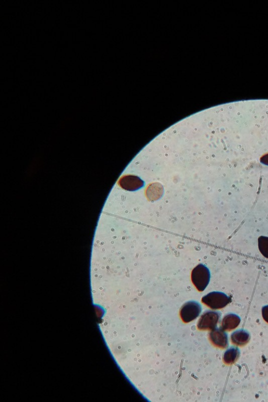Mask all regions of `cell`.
<instances>
[{"instance_id": "8fae6325", "label": "cell", "mask_w": 268, "mask_h": 402, "mask_svg": "<svg viewBox=\"0 0 268 402\" xmlns=\"http://www.w3.org/2000/svg\"><path fill=\"white\" fill-rule=\"evenodd\" d=\"M258 248L261 254L268 259V237L262 236L259 238Z\"/></svg>"}, {"instance_id": "ba28073f", "label": "cell", "mask_w": 268, "mask_h": 402, "mask_svg": "<svg viewBox=\"0 0 268 402\" xmlns=\"http://www.w3.org/2000/svg\"><path fill=\"white\" fill-rule=\"evenodd\" d=\"M164 194L162 186L158 182L150 184L146 190V195L148 200L155 201L159 200Z\"/></svg>"}, {"instance_id": "9c48e42d", "label": "cell", "mask_w": 268, "mask_h": 402, "mask_svg": "<svg viewBox=\"0 0 268 402\" xmlns=\"http://www.w3.org/2000/svg\"><path fill=\"white\" fill-rule=\"evenodd\" d=\"M250 340V335L248 332L244 330H239L234 332L231 335L232 342L238 346H244L247 344Z\"/></svg>"}, {"instance_id": "3957f363", "label": "cell", "mask_w": 268, "mask_h": 402, "mask_svg": "<svg viewBox=\"0 0 268 402\" xmlns=\"http://www.w3.org/2000/svg\"><path fill=\"white\" fill-rule=\"evenodd\" d=\"M220 318L218 312L207 311L201 316L197 325L200 330H212L215 329Z\"/></svg>"}, {"instance_id": "52a82bcc", "label": "cell", "mask_w": 268, "mask_h": 402, "mask_svg": "<svg viewBox=\"0 0 268 402\" xmlns=\"http://www.w3.org/2000/svg\"><path fill=\"white\" fill-rule=\"evenodd\" d=\"M240 318L238 316L234 314H228L222 319V329L226 331H231L236 328L240 324Z\"/></svg>"}, {"instance_id": "30bf717a", "label": "cell", "mask_w": 268, "mask_h": 402, "mask_svg": "<svg viewBox=\"0 0 268 402\" xmlns=\"http://www.w3.org/2000/svg\"><path fill=\"white\" fill-rule=\"evenodd\" d=\"M240 351L238 348H232L228 349L223 356V362L228 365L236 363L239 359Z\"/></svg>"}, {"instance_id": "277c9868", "label": "cell", "mask_w": 268, "mask_h": 402, "mask_svg": "<svg viewBox=\"0 0 268 402\" xmlns=\"http://www.w3.org/2000/svg\"><path fill=\"white\" fill-rule=\"evenodd\" d=\"M202 311L200 304L195 301H190L185 304L180 311V316L185 323H188L196 320Z\"/></svg>"}, {"instance_id": "7c38bea8", "label": "cell", "mask_w": 268, "mask_h": 402, "mask_svg": "<svg viewBox=\"0 0 268 402\" xmlns=\"http://www.w3.org/2000/svg\"><path fill=\"white\" fill-rule=\"evenodd\" d=\"M262 314L264 320L268 323V306L262 308Z\"/></svg>"}, {"instance_id": "4fadbf2b", "label": "cell", "mask_w": 268, "mask_h": 402, "mask_svg": "<svg viewBox=\"0 0 268 402\" xmlns=\"http://www.w3.org/2000/svg\"><path fill=\"white\" fill-rule=\"evenodd\" d=\"M260 162L268 166V154L262 156L260 158Z\"/></svg>"}, {"instance_id": "7a4b0ae2", "label": "cell", "mask_w": 268, "mask_h": 402, "mask_svg": "<svg viewBox=\"0 0 268 402\" xmlns=\"http://www.w3.org/2000/svg\"><path fill=\"white\" fill-rule=\"evenodd\" d=\"M202 302L212 310H220L226 307L231 302V298L224 293L212 292L202 298Z\"/></svg>"}, {"instance_id": "5b68a950", "label": "cell", "mask_w": 268, "mask_h": 402, "mask_svg": "<svg viewBox=\"0 0 268 402\" xmlns=\"http://www.w3.org/2000/svg\"><path fill=\"white\" fill-rule=\"evenodd\" d=\"M118 184L126 190L134 192L142 188L144 182L137 176L127 175L122 176L120 178Z\"/></svg>"}, {"instance_id": "6da1fadb", "label": "cell", "mask_w": 268, "mask_h": 402, "mask_svg": "<svg viewBox=\"0 0 268 402\" xmlns=\"http://www.w3.org/2000/svg\"><path fill=\"white\" fill-rule=\"evenodd\" d=\"M210 273L208 268L203 264L196 266L192 272V284L200 292L204 291L209 284Z\"/></svg>"}, {"instance_id": "8992f818", "label": "cell", "mask_w": 268, "mask_h": 402, "mask_svg": "<svg viewBox=\"0 0 268 402\" xmlns=\"http://www.w3.org/2000/svg\"><path fill=\"white\" fill-rule=\"evenodd\" d=\"M209 340L215 347L226 349L228 346V340L227 334L220 328L212 330L209 334Z\"/></svg>"}]
</instances>
